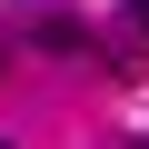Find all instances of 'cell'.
<instances>
[{
    "instance_id": "1",
    "label": "cell",
    "mask_w": 149,
    "mask_h": 149,
    "mask_svg": "<svg viewBox=\"0 0 149 149\" xmlns=\"http://www.w3.org/2000/svg\"><path fill=\"white\" fill-rule=\"evenodd\" d=\"M139 20H149V0H139Z\"/></svg>"
},
{
    "instance_id": "2",
    "label": "cell",
    "mask_w": 149,
    "mask_h": 149,
    "mask_svg": "<svg viewBox=\"0 0 149 149\" xmlns=\"http://www.w3.org/2000/svg\"><path fill=\"white\" fill-rule=\"evenodd\" d=\"M0 149H10V139H0Z\"/></svg>"
}]
</instances>
